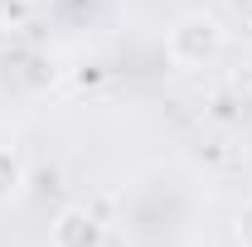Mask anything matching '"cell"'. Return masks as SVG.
I'll use <instances>...</instances> for the list:
<instances>
[{"mask_svg":"<svg viewBox=\"0 0 252 247\" xmlns=\"http://www.w3.org/2000/svg\"><path fill=\"white\" fill-rule=\"evenodd\" d=\"M122 218H126V233H131L136 243L165 247V243H175L189 228V218H194V194H189V185L180 175L151 170V175H141V180L131 185V194L122 199Z\"/></svg>","mask_w":252,"mask_h":247,"instance_id":"cell-1","label":"cell"},{"mask_svg":"<svg viewBox=\"0 0 252 247\" xmlns=\"http://www.w3.org/2000/svg\"><path fill=\"white\" fill-rule=\"evenodd\" d=\"M233 243H238V247H252V199L233 214Z\"/></svg>","mask_w":252,"mask_h":247,"instance_id":"cell-5","label":"cell"},{"mask_svg":"<svg viewBox=\"0 0 252 247\" xmlns=\"http://www.w3.org/2000/svg\"><path fill=\"white\" fill-rule=\"evenodd\" d=\"M54 247H102V223H97L93 209H63L54 218V233H49Z\"/></svg>","mask_w":252,"mask_h":247,"instance_id":"cell-3","label":"cell"},{"mask_svg":"<svg viewBox=\"0 0 252 247\" xmlns=\"http://www.w3.org/2000/svg\"><path fill=\"white\" fill-rule=\"evenodd\" d=\"M25 180H30L25 155L15 151V146H0V209H5V204H15V199L25 194Z\"/></svg>","mask_w":252,"mask_h":247,"instance_id":"cell-4","label":"cell"},{"mask_svg":"<svg viewBox=\"0 0 252 247\" xmlns=\"http://www.w3.org/2000/svg\"><path fill=\"white\" fill-rule=\"evenodd\" d=\"M223 44H228L223 25L214 15H204V10H189L165 30V54H170L175 68H209L223 54Z\"/></svg>","mask_w":252,"mask_h":247,"instance_id":"cell-2","label":"cell"}]
</instances>
